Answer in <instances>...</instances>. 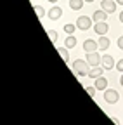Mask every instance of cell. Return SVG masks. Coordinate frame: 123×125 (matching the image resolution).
I'll list each match as a JSON object with an SVG mask.
<instances>
[{"label": "cell", "instance_id": "obj_16", "mask_svg": "<svg viewBox=\"0 0 123 125\" xmlns=\"http://www.w3.org/2000/svg\"><path fill=\"white\" fill-rule=\"evenodd\" d=\"M33 9H35V12H37V16L40 19H43V16H45V10H43V7L42 5H33Z\"/></svg>", "mask_w": 123, "mask_h": 125}, {"label": "cell", "instance_id": "obj_24", "mask_svg": "<svg viewBox=\"0 0 123 125\" xmlns=\"http://www.w3.org/2000/svg\"><path fill=\"white\" fill-rule=\"evenodd\" d=\"M116 4L118 5H123V0H116Z\"/></svg>", "mask_w": 123, "mask_h": 125}, {"label": "cell", "instance_id": "obj_6", "mask_svg": "<svg viewBox=\"0 0 123 125\" xmlns=\"http://www.w3.org/2000/svg\"><path fill=\"white\" fill-rule=\"evenodd\" d=\"M101 62H102V68L104 70H113V66H116L113 56H109V54H104L102 59H101Z\"/></svg>", "mask_w": 123, "mask_h": 125}, {"label": "cell", "instance_id": "obj_19", "mask_svg": "<svg viewBox=\"0 0 123 125\" xmlns=\"http://www.w3.org/2000/svg\"><path fill=\"white\" fill-rule=\"evenodd\" d=\"M47 35L50 37V40H52L54 43L57 42V31H56V30H47Z\"/></svg>", "mask_w": 123, "mask_h": 125}, {"label": "cell", "instance_id": "obj_12", "mask_svg": "<svg viewBox=\"0 0 123 125\" xmlns=\"http://www.w3.org/2000/svg\"><path fill=\"white\" fill-rule=\"evenodd\" d=\"M109 38H107L106 35H101L99 38V51H106V49H109Z\"/></svg>", "mask_w": 123, "mask_h": 125}, {"label": "cell", "instance_id": "obj_18", "mask_svg": "<svg viewBox=\"0 0 123 125\" xmlns=\"http://www.w3.org/2000/svg\"><path fill=\"white\" fill-rule=\"evenodd\" d=\"M57 52L61 54V57L64 59V62H69V56H68V51L66 49H57Z\"/></svg>", "mask_w": 123, "mask_h": 125}, {"label": "cell", "instance_id": "obj_26", "mask_svg": "<svg viewBox=\"0 0 123 125\" xmlns=\"http://www.w3.org/2000/svg\"><path fill=\"white\" fill-rule=\"evenodd\" d=\"M49 2H50V4H56V2H59V0H49Z\"/></svg>", "mask_w": 123, "mask_h": 125}, {"label": "cell", "instance_id": "obj_22", "mask_svg": "<svg viewBox=\"0 0 123 125\" xmlns=\"http://www.w3.org/2000/svg\"><path fill=\"white\" fill-rule=\"evenodd\" d=\"M118 47H120V49L123 51V35H121V37L118 38Z\"/></svg>", "mask_w": 123, "mask_h": 125}, {"label": "cell", "instance_id": "obj_23", "mask_svg": "<svg viewBox=\"0 0 123 125\" xmlns=\"http://www.w3.org/2000/svg\"><path fill=\"white\" fill-rule=\"evenodd\" d=\"M120 21H121V23H123V10H121V12H120Z\"/></svg>", "mask_w": 123, "mask_h": 125}, {"label": "cell", "instance_id": "obj_13", "mask_svg": "<svg viewBox=\"0 0 123 125\" xmlns=\"http://www.w3.org/2000/svg\"><path fill=\"white\" fill-rule=\"evenodd\" d=\"M106 18H107V12H106L104 9L94 12V21H95V23H99V21H106Z\"/></svg>", "mask_w": 123, "mask_h": 125}, {"label": "cell", "instance_id": "obj_15", "mask_svg": "<svg viewBox=\"0 0 123 125\" xmlns=\"http://www.w3.org/2000/svg\"><path fill=\"white\" fill-rule=\"evenodd\" d=\"M64 45H66V49H73V47L76 45V38L73 35H69L66 40H64Z\"/></svg>", "mask_w": 123, "mask_h": 125}, {"label": "cell", "instance_id": "obj_14", "mask_svg": "<svg viewBox=\"0 0 123 125\" xmlns=\"http://www.w3.org/2000/svg\"><path fill=\"white\" fill-rule=\"evenodd\" d=\"M83 2H85V0H69V7L73 10H80L83 7Z\"/></svg>", "mask_w": 123, "mask_h": 125}, {"label": "cell", "instance_id": "obj_21", "mask_svg": "<svg viewBox=\"0 0 123 125\" xmlns=\"http://www.w3.org/2000/svg\"><path fill=\"white\" fill-rule=\"evenodd\" d=\"M116 70H118V71H121V73H123V59H120V61H118V62H116Z\"/></svg>", "mask_w": 123, "mask_h": 125}, {"label": "cell", "instance_id": "obj_20", "mask_svg": "<svg viewBox=\"0 0 123 125\" xmlns=\"http://www.w3.org/2000/svg\"><path fill=\"white\" fill-rule=\"evenodd\" d=\"M85 90H87V94H88L90 97H95V90H97V89H95V85H94V87H87Z\"/></svg>", "mask_w": 123, "mask_h": 125}, {"label": "cell", "instance_id": "obj_7", "mask_svg": "<svg viewBox=\"0 0 123 125\" xmlns=\"http://www.w3.org/2000/svg\"><path fill=\"white\" fill-rule=\"evenodd\" d=\"M107 30H109V26H107L106 21H99V23L94 24V31H95L97 35H106V33H107Z\"/></svg>", "mask_w": 123, "mask_h": 125}, {"label": "cell", "instance_id": "obj_8", "mask_svg": "<svg viewBox=\"0 0 123 125\" xmlns=\"http://www.w3.org/2000/svg\"><path fill=\"white\" fill-rule=\"evenodd\" d=\"M102 57H99L97 52H87V62L90 66H99V62H101Z\"/></svg>", "mask_w": 123, "mask_h": 125}, {"label": "cell", "instance_id": "obj_4", "mask_svg": "<svg viewBox=\"0 0 123 125\" xmlns=\"http://www.w3.org/2000/svg\"><path fill=\"white\" fill-rule=\"evenodd\" d=\"M97 49H99V42L92 40V38H88V40L83 42V51L85 52H95Z\"/></svg>", "mask_w": 123, "mask_h": 125}, {"label": "cell", "instance_id": "obj_5", "mask_svg": "<svg viewBox=\"0 0 123 125\" xmlns=\"http://www.w3.org/2000/svg\"><path fill=\"white\" fill-rule=\"evenodd\" d=\"M101 7L107 12V14H113L116 10V0H102L101 2Z\"/></svg>", "mask_w": 123, "mask_h": 125}, {"label": "cell", "instance_id": "obj_2", "mask_svg": "<svg viewBox=\"0 0 123 125\" xmlns=\"http://www.w3.org/2000/svg\"><path fill=\"white\" fill-rule=\"evenodd\" d=\"M118 92L114 90V89H106L104 90V101L107 103V104H114L116 101H118Z\"/></svg>", "mask_w": 123, "mask_h": 125}, {"label": "cell", "instance_id": "obj_25", "mask_svg": "<svg viewBox=\"0 0 123 125\" xmlns=\"http://www.w3.org/2000/svg\"><path fill=\"white\" fill-rule=\"evenodd\" d=\"M120 83H121V87H123V75H121V78H120Z\"/></svg>", "mask_w": 123, "mask_h": 125}, {"label": "cell", "instance_id": "obj_10", "mask_svg": "<svg viewBox=\"0 0 123 125\" xmlns=\"http://www.w3.org/2000/svg\"><path fill=\"white\" fill-rule=\"evenodd\" d=\"M102 71H104L102 66H92L90 71H88V76L90 78H99V76H102Z\"/></svg>", "mask_w": 123, "mask_h": 125}, {"label": "cell", "instance_id": "obj_9", "mask_svg": "<svg viewBox=\"0 0 123 125\" xmlns=\"http://www.w3.org/2000/svg\"><path fill=\"white\" fill-rule=\"evenodd\" d=\"M61 16H63V9H61V7H52V9L49 10V18H50L52 21H57Z\"/></svg>", "mask_w": 123, "mask_h": 125}, {"label": "cell", "instance_id": "obj_17", "mask_svg": "<svg viewBox=\"0 0 123 125\" xmlns=\"http://www.w3.org/2000/svg\"><path fill=\"white\" fill-rule=\"evenodd\" d=\"M75 30H76V26H75V24H71V23L64 24V31H66L68 35H73V33H75Z\"/></svg>", "mask_w": 123, "mask_h": 125}, {"label": "cell", "instance_id": "obj_1", "mask_svg": "<svg viewBox=\"0 0 123 125\" xmlns=\"http://www.w3.org/2000/svg\"><path fill=\"white\" fill-rule=\"evenodd\" d=\"M88 62H87V59L83 61V59H76L75 62H73V70L76 71V75H78V76H85V75H88Z\"/></svg>", "mask_w": 123, "mask_h": 125}, {"label": "cell", "instance_id": "obj_11", "mask_svg": "<svg viewBox=\"0 0 123 125\" xmlns=\"http://www.w3.org/2000/svg\"><path fill=\"white\" fill-rule=\"evenodd\" d=\"M95 89L97 90H106L107 89V78H104V76H99V78H95Z\"/></svg>", "mask_w": 123, "mask_h": 125}, {"label": "cell", "instance_id": "obj_27", "mask_svg": "<svg viewBox=\"0 0 123 125\" xmlns=\"http://www.w3.org/2000/svg\"><path fill=\"white\" fill-rule=\"evenodd\" d=\"M85 2H88V4H90V2H94V0H85Z\"/></svg>", "mask_w": 123, "mask_h": 125}, {"label": "cell", "instance_id": "obj_3", "mask_svg": "<svg viewBox=\"0 0 123 125\" xmlns=\"http://www.w3.org/2000/svg\"><path fill=\"white\" fill-rule=\"evenodd\" d=\"M92 26V21H90V18H87V16H80L78 19H76V28H80V30H88Z\"/></svg>", "mask_w": 123, "mask_h": 125}]
</instances>
